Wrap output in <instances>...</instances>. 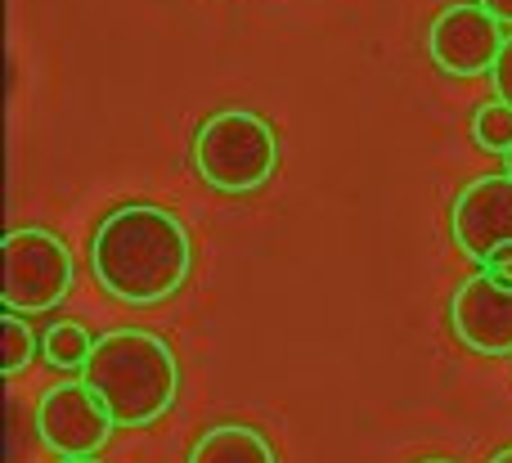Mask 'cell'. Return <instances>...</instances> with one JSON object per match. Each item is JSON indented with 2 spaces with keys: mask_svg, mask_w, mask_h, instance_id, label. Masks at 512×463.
<instances>
[{
  "mask_svg": "<svg viewBox=\"0 0 512 463\" xmlns=\"http://www.w3.org/2000/svg\"><path fill=\"white\" fill-rule=\"evenodd\" d=\"M477 5H486L499 23H512V0H477Z\"/></svg>",
  "mask_w": 512,
  "mask_h": 463,
  "instance_id": "9a60e30c",
  "label": "cell"
},
{
  "mask_svg": "<svg viewBox=\"0 0 512 463\" xmlns=\"http://www.w3.org/2000/svg\"><path fill=\"white\" fill-rule=\"evenodd\" d=\"M194 167L221 194H252L279 167V135L261 113L225 108L198 126Z\"/></svg>",
  "mask_w": 512,
  "mask_h": 463,
  "instance_id": "3957f363",
  "label": "cell"
},
{
  "mask_svg": "<svg viewBox=\"0 0 512 463\" xmlns=\"http://www.w3.org/2000/svg\"><path fill=\"white\" fill-rule=\"evenodd\" d=\"M0 342H5V347H0V369H5V374H18V369L32 365L36 333L23 315H5V320H0Z\"/></svg>",
  "mask_w": 512,
  "mask_h": 463,
  "instance_id": "7c38bea8",
  "label": "cell"
},
{
  "mask_svg": "<svg viewBox=\"0 0 512 463\" xmlns=\"http://www.w3.org/2000/svg\"><path fill=\"white\" fill-rule=\"evenodd\" d=\"M72 284H77V261L54 230L23 225L5 239V279H0L5 315L54 311L72 293Z\"/></svg>",
  "mask_w": 512,
  "mask_h": 463,
  "instance_id": "277c9868",
  "label": "cell"
},
{
  "mask_svg": "<svg viewBox=\"0 0 512 463\" xmlns=\"http://www.w3.org/2000/svg\"><path fill=\"white\" fill-rule=\"evenodd\" d=\"M504 41H508L504 23L477 0H459V5L441 9L432 18V27H427V54L450 77H486V72H495Z\"/></svg>",
  "mask_w": 512,
  "mask_h": 463,
  "instance_id": "5b68a950",
  "label": "cell"
},
{
  "mask_svg": "<svg viewBox=\"0 0 512 463\" xmlns=\"http://www.w3.org/2000/svg\"><path fill=\"white\" fill-rule=\"evenodd\" d=\"M113 428V414L86 383H54L36 405V437L59 459H95Z\"/></svg>",
  "mask_w": 512,
  "mask_h": 463,
  "instance_id": "8992f818",
  "label": "cell"
},
{
  "mask_svg": "<svg viewBox=\"0 0 512 463\" xmlns=\"http://www.w3.org/2000/svg\"><path fill=\"white\" fill-rule=\"evenodd\" d=\"M450 324L477 356H512V284L490 270L463 279L450 297Z\"/></svg>",
  "mask_w": 512,
  "mask_h": 463,
  "instance_id": "ba28073f",
  "label": "cell"
},
{
  "mask_svg": "<svg viewBox=\"0 0 512 463\" xmlns=\"http://www.w3.org/2000/svg\"><path fill=\"white\" fill-rule=\"evenodd\" d=\"M472 135H477V144L486 153H508L512 149V108L504 99L481 104L477 117H472Z\"/></svg>",
  "mask_w": 512,
  "mask_h": 463,
  "instance_id": "8fae6325",
  "label": "cell"
},
{
  "mask_svg": "<svg viewBox=\"0 0 512 463\" xmlns=\"http://www.w3.org/2000/svg\"><path fill=\"white\" fill-rule=\"evenodd\" d=\"M90 270L99 288L126 306L167 302L194 270V239L167 207L122 203L95 225Z\"/></svg>",
  "mask_w": 512,
  "mask_h": 463,
  "instance_id": "6da1fadb",
  "label": "cell"
},
{
  "mask_svg": "<svg viewBox=\"0 0 512 463\" xmlns=\"http://www.w3.org/2000/svg\"><path fill=\"white\" fill-rule=\"evenodd\" d=\"M418 463H454V459H418Z\"/></svg>",
  "mask_w": 512,
  "mask_h": 463,
  "instance_id": "ac0fdd59",
  "label": "cell"
},
{
  "mask_svg": "<svg viewBox=\"0 0 512 463\" xmlns=\"http://www.w3.org/2000/svg\"><path fill=\"white\" fill-rule=\"evenodd\" d=\"M189 463H274V446L248 423H216L189 450Z\"/></svg>",
  "mask_w": 512,
  "mask_h": 463,
  "instance_id": "9c48e42d",
  "label": "cell"
},
{
  "mask_svg": "<svg viewBox=\"0 0 512 463\" xmlns=\"http://www.w3.org/2000/svg\"><path fill=\"white\" fill-rule=\"evenodd\" d=\"M450 234L454 248L463 257L490 261L504 248H512V176H481L454 198L450 212Z\"/></svg>",
  "mask_w": 512,
  "mask_h": 463,
  "instance_id": "52a82bcc",
  "label": "cell"
},
{
  "mask_svg": "<svg viewBox=\"0 0 512 463\" xmlns=\"http://www.w3.org/2000/svg\"><path fill=\"white\" fill-rule=\"evenodd\" d=\"M63 463H99V459H63Z\"/></svg>",
  "mask_w": 512,
  "mask_h": 463,
  "instance_id": "d6986e66",
  "label": "cell"
},
{
  "mask_svg": "<svg viewBox=\"0 0 512 463\" xmlns=\"http://www.w3.org/2000/svg\"><path fill=\"white\" fill-rule=\"evenodd\" d=\"M490 81H495V99H504V104L512 108V32L504 41V54H499L495 72H490Z\"/></svg>",
  "mask_w": 512,
  "mask_h": 463,
  "instance_id": "4fadbf2b",
  "label": "cell"
},
{
  "mask_svg": "<svg viewBox=\"0 0 512 463\" xmlns=\"http://www.w3.org/2000/svg\"><path fill=\"white\" fill-rule=\"evenodd\" d=\"M504 176H512V149L504 153Z\"/></svg>",
  "mask_w": 512,
  "mask_h": 463,
  "instance_id": "e0dca14e",
  "label": "cell"
},
{
  "mask_svg": "<svg viewBox=\"0 0 512 463\" xmlns=\"http://www.w3.org/2000/svg\"><path fill=\"white\" fill-rule=\"evenodd\" d=\"M81 383L104 401L117 428H149L176 405L180 360L167 338L149 329H113L95 342Z\"/></svg>",
  "mask_w": 512,
  "mask_h": 463,
  "instance_id": "7a4b0ae2",
  "label": "cell"
},
{
  "mask_svg": "<svg viewBox=\"0 0 512 463\" xmlns=\"http://www.w3.org/2000/svg\"><path fill=\"white\" fill-rule=\"evenodd\" d=\"M490 463H512V446H508V450H499V455L490 459Z\"/></svg>",
  "mask_w": 512,
  "mask_h": 463,
  "instance_id": "2e32d148",
  "label": "cell"
},
{
  "mask_svg": "<svg viewBox=\"0 0 512 463\" xmlns=\"http://www.w3.org/2000/svg\"><path fill=\"white\" fill-rule=\"evenodd\" d=\"M490 275H499V279H508V284H512V248H504V252H499V257L495 261H490Z\"/></svg>",
  "mask_w": 512,
  "mask_h": 463,
  "instance_id": "5bb4252c",
  "label": "cell"
},
{
  "mask_svg": "<svg viewBox=\"0 0 512 463\" xmlns=\"http://www.w3.org/2000/svg\"><path fill=\"white\" fill-rule=\"evenodd\" d=\"M90 351H95V338L72 320H59L41 333V356H45V365H54V369H86Z\"/></svg>",
  "mask_w": 512,
  "mask_h": 463,
  "instance_id": "30bf717a",
  "label": "cell"
}]
</instances>
